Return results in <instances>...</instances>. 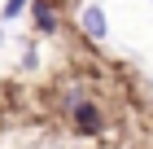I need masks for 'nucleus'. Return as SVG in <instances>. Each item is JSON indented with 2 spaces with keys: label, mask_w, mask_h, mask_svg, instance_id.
Here are the masks:
<instances>
[{
  "label": "nucleus",
  "mask_w": 153,
  "mask_h": 149,
  "mask_svg": "<svg viewBox=\"0 0 153 149\" xmlns=\"http://www.w3.org/2000/svg\"><path fill=\"white\" fill-rule=\"evenodd\" d=\"M35 26L39 31H57V13L48 9V0H35Z\"/></svg>",
  "instance_id": "7ed1b4c3"
},
{
  "label": "nucleus",
  "mask_w": 153,
  "mask_h": 149,
  "mask_svg": "<svg viewBox=\"0 0 153 149\" xmlns=\"http://www.w3.org/2000/svg\"><path fill=\"white\" fill-rule=\"evenodd\" d=\"M83 31L92 35V40H105V35H109V26H105V13L96 9V4H88V9H83Z\"/></svg>",
  "instance_id": "f03ea898"
},
{
  "label": "nucleus",
  "mask_w": 153,
  "mask_h": 149,
  "mask_svg": "<svg viewBox=\"0 0 153 149\" xmlns=\"http://www.w3.org/2000/svg\"><path fill=\"white\" fill-rule=\"evenodd\" d=\"M74 127H79V132H101V110H96L92 101H79L74 105Z\"/></svg>",
  "instance_id": "f257e3e1"
},
{
  "label": "nucleus",
  "mask_w": 153,
  "mask_h": 149,
  "mask_svg": "<svg viewBox=\"0 0 153 149\" xmlns=\"http://www.w3.org/2000/svg\"><path fill=\"white\" fill-rule=\"evenodd\" d=\"M22 9H26V0H9V4H4V18H18Z\"/></svg>",
  "instance_id": "20e7f679"
}]
</instances>
